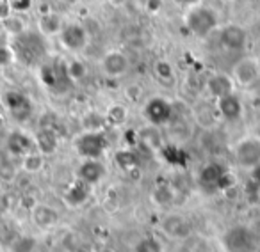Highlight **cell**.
I'll use <instances>...</instances> for the list:
<instances>
[{"label": "cell", "instance_id": "obj_23", "mask_svg": "<svg viewBox=\"0 0 260 252\" xmlns=\"http://www.w3.org/2000/svg\"><path fill=\"white\" fill-rule=\"evenodd\" d=\"M107 128H121L128 121V108L123 103H111L104 112Z\"/></svg>", "mask_w": 260, "mask_h": 252}, {"label": "cell", "instance_id": "obj_40", "mask_svg": "<svg viewBox=\"0 0 260 252\" xmlns=\"http://www.w3.org/2000/svg\"><path fill=\"white\" fill-rule=\"evenodd\" d=\"M249 229H251V233L256 236V240L260 241V219H256V220H253L251 224H249Z\"/></svg>", "mask_w": 260, "mask_h": 252}, {"label": "cell", "instance_id": "obj_38", "mask_svg": "<svg viewBox=\"0 0 260 252\" xmlns=\"http://www.w3.org/2000/svg\"><path fill=\"white\" fill-rule=\"evenodd\" d=\"M9 208H11V199L0 192V217L6 215V213L9 212Z\"/></svg>", "mask_w": 260, "mask_h": 252}, {"label": "cell", "instance_id": "obj_48", "mask_svg": "<svg viewBox=\"0 0 260 252\" xmlns=\"http://www.w3.org/2000/svg\"><path fill=\"white\" fill-rule=\"evenodd\" d=\"M0 71H2V69H0Z\"/></svg>", "mask_w": 260, "mask_h": 252}, {"label": "cell", "instance_id": "obj_19", "mask_svg": "<svg viewBox=\"0 0 260 252\" xmlns=\"http://www.w3.org/2000/svg\"><path fill=\"white\" fill-rule=\"evenodd\" d=\"M91 194H93V187L75 178V180L66 187L64 194H62V199H64L66 206H70V208H80V206H84L89 201Z\"/></svg>", "mask_w": 260, "mask_h": 252}, {"label": "cell", "instance_id": "obj_5", "mask_svg": "<svg viewBox=\"0 0 260 252\" xmlns=\"http://www.w3.org/2000/svg\"><path fill=\"white\" fill-rule=\"evenodd\" d=\"M143 117L146 124L162 128V126L171 124L175 119V105L164 96H152L143 105Z\"/></svg>", "mask_w": 260, "mask_h": 252}, {"label": "cell", "instance_id": "obj_45", "mask_svg": "<svg viewBox=\"0 0 260 252\" xmlns=\"http://www.w3.org/2000/svg\"><path fill=\"white\" fill-rule=\"evenodd\" d=\"M255 252H260V245H258V247H256V250Z\"/></svg>", "mask_w": 260, "mask_h": 252}, {"label": "cell", "instance_id": "obj_22", "mask_svg": "<svg viewBox=\"0 0 260 252\" xmlns=\"http://www.w3.org/2000/svg\"><path fill=\"white\" fill-rule=\"evenodd\" d=\"M62 25V18L54 11L48 13H41L40 20H38V32L41 34L43 37H50V36H59Z\"/></svg>", "mask_w": 260, "mask_h": 252}, {"label": "cell", "instance_id": "obj_35", "mask_svg": "<svg viewBox=\"0 0 260 252\" xmlns=\"http://www.w3.org/2000/svg\"><path fill=\"white\" fill-rule=\"evenodd\" d=\"M125 96L128 101H134V103H138L139 100L143 98V87L138 86V83H132V86H128L125 89Z\"/></svg>", "mask_w": 260, "mask_h": 252}, {"label": "cell", "instance_id": "obj_4", "mask_svg": "<svg viewBox=\"0 0 260 252\" xmlns=\"http://www.w3.org/2000/svg\"><path fill=\"white\" fill-rule=\"evenodd\" d=\"M73 149L80 160H104L109 149L105 132H80L73 141Z\"/></svg>", "mask_w": 260, "mask_h": 252}, {"label": "cell", "instance_id": "obj_1", "mask_svg": "<svg viewBox=\"0 0 260 252\" xmlns=\"http://www.w3.org/2000/svg\"><path fill=\"white\" fill-rule=\"evenodd\" d=\"M11 50L15 54V61L22 62L25 66H36L45 61L47 55V43L40 32L25 30L20 36L13 37Z\"/></svg>", "mask_w": 260, "mask_h": 252}, {"label": "cell", "instance_id": "obj_28", "mask_svg": "<svg viewBox=\"0 0 260 252\" xmlns=\"http://www.w3.org/2000/svg\"><path fill=\"white\" fill-rule=\"evenodd\" d=\"M66 71H68L72 83H79L87 76V66L82 59H72L66 62Z\"/></svg>", "mask_w": 260, "mask_h": 252}, {"label": "cell", "instance_id": "obj_18", "mask_svg": "<svg viewBox=\"0 0 260 252\" xmlns=\"http://www.w3.org/2000/svg\"><path fill=\"white\" fill-rule=\"evenodd\" d=\"M160 229L168 238H184L191 233V226L184 215L175 212H168L160 219Z\"/></svg>", "mask_w": 260, "mask_h": 252}, {"label": "cell", "instance_id": "obj_14", "mask_svg": "<svg viewBox=\"0 0 260 252\" xmlns=\"http://www.w3.org/2000/svg\"><path fill=\"white\" fill-rule=\"evenodd\" d=\"M235 87L237 86H235L230 73H223V71L210 73L205 78V83H203V89H205V93L212 100H219V98L235 93Z\"/></svg>", "mask_w": 260, "mask_h": 252}, {"label": "cell", "instance_id": "obj_43", "mask_svg": "<svg viewBox=\"0 0 260 252\" xmlns=\"http://www.w3.org/2000/svg\"><path fill=\"white\" fill-rule=\"evenodd\" d=\"M253 173H255V178H256V181H258V185H260V167L253 171Z\"/></svg>", "mask_w": 260, "mask_h": 252}, {"label": "cell", "instance_id": "obj_10", "mask_svg": "<svg viewBox=\"0 0 260 252\" xmlns=\"http://www.w3.org/2000/svg\"><path fill=\"white\" fill-rule=\"evenodd\" d=\"M200 185L203 188H209V190H228V188L234 187L235 180L232 178V174L224 169L219 163H207L200 171Z\"/></svg>", "mask_w": 260, "mask_h": 252}, {"label": "cell", "instance_id": "obj_44", "mask_svg": "<svg viewBox=\"0 0 260 252\" xmlns=\"http://www.w3.org/2000/svg\"><path fill=\"white\" fill-rule=\"evenodd\" d=\"M2 124H4V121H2V117H0V128H2Z\"/></svg>", "mask_w": 260, "mask_h": 252}, {"label": "cell", "instance_id": "obj_6", "mask_svg": "<svg viewBox=\"0 0 260 252\" xmlns=\"http://www.w3.org/2000/svg\"><path fill=\"white\" fill-rule=\"evenodd\" d=\"M235 163L242 169L255 171L260 167V137L256 135H246L239 139L232 148Z\"/></svg>", "mask_w": 260, "mask_h": 252}, {"label": "cell", "instance_id": "obj_34", "mask_svg": "<svg viewBox=\"0 0 260 252\" xmlns=\"http://www.w3.org/2000/svg\"><path fill=\"white\" fill-rule=\"evenodd\" d=\"M15 62V54H13L9 45H0V69L8 68Z\"/></svg>", "mask_w": 260, "mask_h": 252}, {"label": "cell", "instance_id": "obj_8", "mask_svg": "<svg viewBox=\"0 0 260 252\" xmlns=\"http://www.w3.org/2000/svg\"><path fill=\"white\" fill-rule=\"evenodd\" d=\"M59 43H61L62 48H66L68 52H73V54H79V52H84L87 48L91 41V34L82 23L79 22H70L64 23L59 32Z\"/></svg>", "mask_w": 260, "mask_h": 252}, {"label": "cell", "instance_id": "obj_13", "mask_svg": "<svg viewBox=\"0 0 260 252\" xmlns=\"http://www.w3.org/2000/svg\"><path fill=\"white\" fill-rule=\"evenodd\" d=\"M130 59L123 50L112 48L107 50L100 59V71L105 78H121L128 73Z\"/></svg>", "mask_w": 260, "mask_h": 252}, {"label": "cell", "instance_id": "obj_26", "mask_svg": "<svg viewBox=\"0 0 260 252\" xmlns=\"http://www.w3.org/2000/svg\"><path fill=\"white\" fill-rule=\"evenodd\" d=\"M82 132H105L107 130V124H105V117L104 114L96 110H91L87 114L82 115Z\"/></svg>", "mask_w": 260, "mask_h": 252}, {"label": "cell", "instance_id": "obj_47", "mask_svg": "<svg viewBox=\"0 0 260 252\" xmlns=\"http://www.w3.org/2000/svg\"><path fill=\"white\" fill-rule=\"evenodd\" d=\"M0 30H2V29H0ZM0 45H2V43H0Z\"/></svg>", "mask_w": 260, "mask_h": 252}, {"label": "cell", "instance_id": "obj_41", "mask_svg": "<svg viewBox=\"0 0 260 252\" xmlns=\"http://www.w3.org/2000/svg\"><path fill=\"white\" fill-rule=\"evenodd\" d=\"M62 2H64L66 6H70V8H75V6H79L80 2H82V0H62Z\"/></svg>", "mask_w": 260, "mask_h": 252}, {"label": "cell", "instance_id": "obj_17", "mask_svg": "<svg viewBox=\"0 0 260 252\" xmlns=\"http://www.w3.org/2000/svg\"><path fill=\"white\" fill-rule=\"evenodd\" d=\"M216 112L221 119L224 121H239L244 114V105L242 100L237 96V93H232L228 96H223L219 100H216Z\"/></svg>", "mask_w": 260, "mask_h": 252}, {"label": "cell", "instance_id": "obj_46", "mask_svg": "<svg viewBox=\"0 0 260 252\" xmlns=\"http://www.w3.org/2000/svg\"><path fill=\"white\" fill-rule=\"evenodd\" d=\"M228 2H235V0H228Z\"/></svg>", "mask_w": 260, "mask_h": 252}, {"label": "cell", "instance_id": "obj_7", "mask_svg": "<svg viewBox=\"0 0 260 252\" xmlns=\"http://www.w3.org/2000/svg\"><path fill=\"white\" fill-rule=\"evenodd\" d=\"M260 241L251 233L249 226H235L223 236V247L226 252H255Z\"/></svg>", "mask_w": 260, "mask_h": 252}, {"label": "cell", "instance_id": "obj_31", "mask_svg": "<svg viewBox=\"0 0 260 252\" xmlns=\"http://www.w3.org/2000/svg\"><path fill=\"white\" fill-rule=\"evenodd\" d=\"M153 201L160 206H170L175 202V192L170 185H162L153 190Z\"/></svg>", "mask_w": 260, "mask_h": 252}, {"label": "cell", "instance_id": "obj_2", "mask_svg": "<svg viewBox=\"0 0 260 252\" xmlns=\"http://www.w3.org/2000/svg\"><path fill=\"white\" fill-rule=\"evenodd\" d=\"M219 13L210 6L202 4L192 6V8L185 9L184 13V25L189 32L194 37H209L221 27L219 23Z\"/></svg>", "mask_w": 260, "mask_h": 252}, {"label": "cell", "instance_id": "obj_30", "mask_svg": "<svg viewBox=\"0 0 260 252\" xmlns=\"http://www.w3.org/2000/svg\"><path fill=\"white\" fill-rule=\"evenodd\" d=\"M132 252H164L162 241L155 236H145L134 243Z\"/></svg>", "mask_w": 260, "mask_h": 252}, {"label": "cell", "instance_id": "obj_36", "mask_svg": "<svg viewBox=\"0 0 260 252\" xmlns=\"http://www.w3.org/2000/svg\"><path fill=\"white\" fill-rule=\"evenodd\" d=\"M13 13H25L32 6V0H9Z\"/></svg>", "mask_w": 260, "mask_h": 252}, {"label": "cell", "instance_id": "obj_16", "mask_svg": "<svg viewBox=\"0 0 260 252\" xmlns=\"http://www.w3.org/2000/svg\"><path fill=\"white\" fill-rule=\"evenodd\" d=\"M105 176H107V167L102 160H82L75 171L77 180L84 181L91 187L102 183Z\"/></svg>", "mask_w": 260, "mask_h": 252}, {"label": "cell", "instance_id": "obj_49", "mask_svg": "<svg viewBox=\"0 0 260 252\" xmlns=\"http://www.w3.org/2000/svg\"><path fill=\"white\" fill-rule=\"evenodd\" d=\"M0 2H2V0H0Z\"/></svg>", "mask_w": 260, "mask_h": 252}, {"label": "cell", "instance_id": "obj_9", "mask_svg": "<svg viewBox=\"0 0 260 252\" xmlns=\"http://www.w3.org/2000/svg\"><path fill=\"white\" fill-rule=\"evenodd\" d=\"M217 32V43L226 52H244L249 45V34L242 25L226 23L221 25Z\"/></svg>", "mask_w": 260, "mask_h": 252}, {"label": "cell", "instance_id": "obj_20", "mask_svg": "<svg viewBox=\"0 0 260 252\" xmlns=\"http://www.w3.org/2000/svg\"><path fill=\"white\" fill-rule=\"evenodd\" d=\"M6 148L11 153L13 156H18V158H23L29 153L36 151V144H34V137L27 135L25 132L15 130L8 135L6 139Z\"/></svg>", "mask_w": 260, "mask_h": 252}, {"label": "cell", "instance_id": "obj_39", "mask_svg": "<svg viewBox=\"0 0 260 252\" xmlns=\"http://www.w3.org/2000/svg\"><path fill=\"white\" fill-rule=\"evenodd\" d=\"M202 2L203 0H173V4L178 6V8H182V9H189V8H192V6L202 4Z\"/></svg>", "mask_w": 260, "mask_h": 252}, {"label": "cell", "instance_id": "obj_21", "mask_svg": "<svg viewBox=\"0 0 260 252\" xmlns=\"http://www.w3.org/2000/svg\"><path fill=\"white\" fill-rule=\"evenodd\" d=\"M34 144H36V151L41 153L43 156H50L57 151L59 148V134L57 130L52 128H40L34 135Z\"/></svg>", "mask_w": 260, "mask_h": 252}, {"label": "cell", "instance_id": "obj_15", "mask_svg": "<svg viewBox=\"0 0 260 252\" xmlns=\"http://www.w3.org/2000/svg\"><path fill=\"white\" fill-rule=\"evenodd\" d=\"M30 220L32 224L41 231H50L61 222V213L57 212V208L50 204H43L38 202L30 208Z\"/></svg>", "mask_w": 260, "mask_h": 252}, {"label": "cell", "instance_id": "obj_42", "mask_svg": "<svg viewBox=\"0 0 260 252\" xmlns=\"http://www.w3.org/2000/svg\"><path fill=\"white\" fill-rule=\"evenodd\" d=\"M98 252H118V250H116V248H112V247H102Z\"/></svg>", "mask_w": 260, "mask_h": 252}, {"label": "cell", "instance_id": "obj_32", "mask_svg": "<svg viewBox=\"0 0 260 252\" xmlns=\"http://www.w3.org/2000/svg\"><path fill=\"white\" fill-rule=\"evenodd\" d=\"M155 71V76L162 82H173L175 78V68L170 61H159L153 68Z\"/></svg>", "mask_w": 260, "mask_h": 252}, {"label": "cell", "instance_id": "obj_3", "mask_svg": "<svg viewBox=\"0 0 260 252\" xmlns=\"http://www.w3.org/2000/svg\"><path fill=\"white\" fill-rule=\"evenodd\" d=\"M40 80L50 93L62 94L68 93L73 86L66 71V61L54 59V61H43L40 64Z\"/></svg>", "mask_w": 260, "mask_h": 252}, {"label": "cell", "instance_id": "obj_24", "mask_svg": "<svg viewBox=\"0 0 260 252\" xmlns=\"http://www.w3.org/2000/svg\"><path fill=\"white\" fill-rule=\"evenodd\" d=\"M138 141L141 144H145L148 149H153V151L155 149H162V135H160L159 128H155V126L146 124L138 134Z\"/></svg>", "mask_w": 260, "mask_h": 252}, {"label": "cell", "instance_id": "obj_12", "mask_svg": "<svg viewBox=\"0 0 260 252\" xmlns=\"http://www.w3.org/2000/svg\"><path fill=\"white\" fill-rule=\"evenodd\" d=\"M2 103L8 108V112L11 114V117L18 122H23L32 115L34 112V105L30 101V98L25 93L16 89H9L4 93L2 96Z\"/></svg>", "mask_w": 260, "mask_h": 252}, {"label": "cell", "instance_id": "obj_25", "mask_svg": "<svg viewBox=\"0 0 260 252\" xmlns=\"http://www.w3.org/2000/svg\"><path fill=\"white\" fill-rule=\"evenodd\" d=\"M114 162H116V165L121 171H125V173H132V171L139 169V158L134 149H130V148L119 149L114 155Z\"/></svg>", "mask_w": 260, "mask_h": 252}, {"label": "cell", "instance_id": "obj_11", "mask_svg": "<svg viewBox=\"0 0 260 252\" xmlns=\"http://www.w3.org/2000/svg\"><path fill=\"white\" fill-rule=\"evenodd\" d=\"M230 76L234 78L235 86L239 87H251L260 80V64L258 57L244 55L234 64L230 71Z\"/></svg>", "mask_w": 260, "mask_h": 252}, {"label": "cell", "instance_id": "obj_37", "mask_svg": "<svg viewBox=\"0 0 260 252\" xmlns=\"http://www.w3.org/2000/svg\"><path fill=\"white\" fill-rule=\"evenodd\" d=\"M11 15H13V9H11V4H9V0H2V2H0V22Z\"/></svg>", "mask_w": 260, "mask_h": 252}, {"label": "cell", "instance_id": "obj_33", "mask_svg": "<svg viewBox=\"0 0 260 252\" xmlns=\"http://www.w3.org/2000/svg\"><path fill=\"white\" fill-rule=\"evenodd\" d=\"M34 245H36V241H34L32 236H22L13 243V250L15 252H32Z\"/></svg>", "mask_w": 260, "mask_h": 252}, {"label": "cell", "instance_id": "obj_29", "mask_svg": "<svg viewBox=\"0 0 260 252\" xmlns=\"http://www.w3.org/2000/svg\"><path fill=\"white\" fill-rule=\"evenodd\" d=\"M43 167H45V156L38 151L29 153V155L22 158V169L27 174L40 173V171H43Z\"/></svg>", "mask_w": 260, "mask_h": 252}, {"label": "cell", "instance_id": "obj_27", "mask_svg": "<svg viewBox=\"0 0 260 252\" xmlns=\"http://www.w3.org/2000/svg\"><path fill=\"white\" fill-rule=\"evenodd\" d=\"M0 27H2V32L9 34V36H13V37L20 36V34H23L27 30L25 22H23L18 15H15V13H13L11 16H8L6 20H2Z\"/></svg>", "mask_w": 260, "mask_h": 252}]
</instances>
